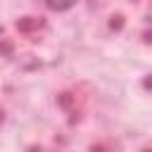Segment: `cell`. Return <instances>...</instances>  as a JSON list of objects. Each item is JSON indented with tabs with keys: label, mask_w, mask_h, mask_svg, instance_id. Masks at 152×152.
<instances>
[{
	"label": "cell",
	"mask_w": 152,
	"mask_h": 152,
	"mask_svg": "<svg viewBox=\"0 0 152 152\" xmlns=\"http://www.w3.org/2000/svg\"><path fill=\"white\" fill-rule=\"evenodd\" d=\"M142 152H152V150H142Z\"/></svg>",
	"instance_id": "obj_2"
},
{
	"label": "cell",
	"mask_w": 152,
	"mask_h": 152,
	"mask_svg": "<svg viewBox=\"0 0 152 152\" xmlns=\"http://www.w3.org/2000/svg\"><path fill=\"white\" fill-rule=\"evenodd\" d=\"M45 5L50 10H55V12H66V10H71L76 5V0H45Z\"/></svg>",
	"instance_id": "obj_1"
}]
</instances>
